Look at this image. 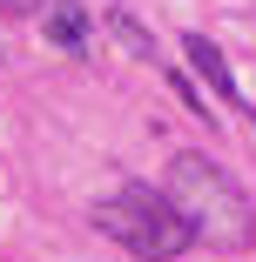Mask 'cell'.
<instances>
[{"label": "cell", "mask_w": 256, "mask_h": 262, "mask_svg": "<svg viewBox=\"0 0 256 262\" xmlns=\"http://www.w3.org/2000/svg\"><path fill=\"white\" fill-rule=\"evenodd\" d=\"M94 229L108 235V242H122L128 255H148V262L182 255V249L195 242V222L182 215L162 188H142V182L115 188L108 202H94Z\"/></svg>", "instance_id": "6da1fadb"}, {"label": "cell", "mask_w": 256, "mask_h": 262, "mask_svg": "<svg viewBox=\"0 0 256 262\" xmlns=\"http://www.w3.org/2000/svg\"><path fill=\"white\" fill-rule=\"evenodd\" d=\"M169 202L195 222V235L229 242V249L249 242V195L229 182V168L209 162V155H175V168H169Z\"/></svg>", "instance_id": "7a4b0ae2"}, {"label": "cell", "mask_w": 256, "mask_h": 262, "mask_svg": "<svg viewBox=\"0 0 256 262\" xmlns=\"http://www.w3.org/2000/svg\"><path fill=\"white\" fill-rule=\"evenodd\" d=\"M182 54H189V68H195L202 81H209V94L223 101V108H236V115H249V121H256V108L243 101V88H236V68L223 61V47H216L209 34H182Z\"/></svg>", "instance_id": "3957f363"}, {"label": "cell", "mask_w": 256, "mask_h": 262, "mask_svg": "<svg viewBox=\"0 0 256 262\" xmlns=\"http://www.w3.org/2000/svg\"><path fill=\"white\" fill-rule=\"evenodd\" d=\"M47 40H54L61 54H81L88 47V14L74 7V0H54V7H47Z\"/></svg>", "instance_id": "277c9868"}, {"label": "cell", "mask_w": 256, "mask_h": 262, "mask_svg": "<svg viewBox=\"0 0 256 262\" xmlns=\"http://www.w3.org/2000/svg\"><path fill=\"white\" fill-rule=\"evenodd\" d=\"M108 27H115V34L128 40V54H142V61H148V54H155V47H148V34H142V27H135L128 14H108Z\"/></svg>", "instance_id": "5b68a950"}]
</instances>
